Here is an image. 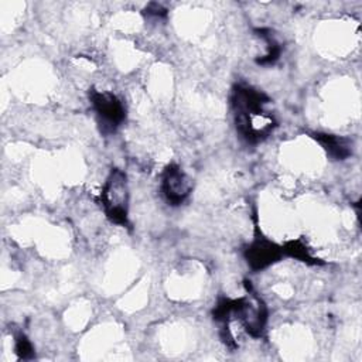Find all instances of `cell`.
<instances>
[{
    "label": "cell",
    "mask_w": 362,
    "mask_h": 362,
    "mask_svg": "<svg viewBox=\"0 0 362 362\" xmlns=\"http://www.w3.org/2000/svg\"><path fill=\"white\" fill-rule=\"evenodd\" d=\"M283 252H284V255L294 257L300 262H304L308 264H318V260H315V257H313V255L310 253V249L301 240L288 242L287 245L283 246Z\"/></svg>",
    "instance_id": "9"
},
{
    "label": "cell",
    "mask_w": 362,
    "mask_h": 362,
    "mask_svg": "<svg viewBox=\"0 0 362 362\" xmlns=\"http://www.w3.org/2000/svg\"><path fill=\"white\" fill-rule=\"evenodd\" d=\"M256 35L263 41L264 44V52L260 58H257V64L259 65H272L274 64L281 52V45L280 42L276 40V37L273 35V33L270 30H263L259 28L256 30Z\"/></svg>",
    "instance_id": "8"
},
{
    "label": "cell",
    "mask_w": 362,
    "mask_h": 362,
    "mask_svg": "<svg viewBox=\"0 0 362 362\" xmlns=\"http://www.w3.org/2000/svg\"><path fill=\"white\" fill-rule=\"evenodd\" d=\"M245 260L253 272H260L274 264L284 255L283 246L264 236H256L245 249Z\"/></svg>",
    "instance_id": "6"
},
{
    "label": "cell",
    "mask_w": 362,
    "mask_h": 362,
    "mask_svg": "<svg viewBox=\"0 0 362 362\" xmlns=\"http://www.w3.org/2000/svg\"><path fill=\"white\" fill-rule=\"evenodd\" d=\"M313 137L334 160H345L351 154V143L345 137L328 133H315Z\"/></svg>",
    "instance_id": "7"
},
{
    "label": "cell",
    "mask_w": 362,
    "mask_h": 362,
    "mask_svg": "<svg viewBox=\"0 0 362 362\" xmlns=\"http://www.w3.org/2000/svg\"><path fill=\"white\" fill-rule=\"evenodd\" d=\"M233 321L240 322L250 337L260 338L267 322V308L259 297L236 298Z\"/></svg>",
    "instance_id": "4"
},
{
    "label": "cell",
    "mask_w": 362,
    "mask_h": 362,
    "mask_svg": "<svg viewBox=\"0 0 362 362\" xmlns=\"http://www.w3.org/2000/svg\"><path fill=\"white\" fill-rule=\"evenodd\" d=\"M14 349L20 359H30L34 356V348L30 339L21 332L14 337Z\"/></svg>",
    "instance_id": "10"
},
{
    "label": "cell",
    "mask_w": 362,
    "mask_h": 362,
    "mask_svg": "<svg viewBox=\"0 0 362 362\" xmlns=\"http://www.w3.org/2000/svg\"><path fill=\"white\" fill-rule=\"evenodd\" d=\"M192 180L177 164H170L161 174V192L165 201L174 206L181 205L192 192Z\"/></svg>",
    "instance_id": "5"
},
{
    "label": "cell",
    "mask_w": 362,
    "mask_h": 362,
    "mask_svg": "<svg viewBox=\"0 0 362 362\" xmlns=\"http://www.w3.org/2000/svg\"><path fill=\"white\" fill-rule=\"evenodd\" d=\"M89 100L103 132H115L124 122L126 107L115 93L92 89Z\"/></svg>",
    "instance_id": "3"
},
{
    "label": "cell",
    "mask_w": 362,
    "mask_h": 362,
    "mask_svg": "<svg viewBox=\"0 0 362 362\" xmlns=\"http://www.w3.org/2000/svg\"><path fill=\"white\" fill-rule=\"evenodd\" d=\"M270 99L249 85H235L230 95L233 120L238 133L250 143L266 139L276 127L274 115L267 110Z\"/></svg>",
    "instance_id": "1"
},
{
    "label": "cell",
    "mask_w": 362,
    "mask_h": 362,
    "mask_svg": "<svg viewBox=\"0 0 362 362\" xmlns=\"http://www.w3.org/2000/svg\"><path fill=\"white\" fill-rule=\"evenodd\" d=\"M100 202L105 215L116 225H127L130 189L127 175L119 168H112L103 182Z\"/></svg>",
    "instance_id": "2"
}]
</instances>
